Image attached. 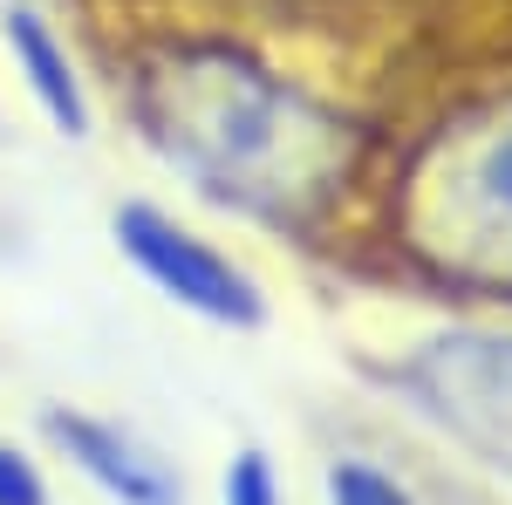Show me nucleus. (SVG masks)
Instances as JSON below:
<instances>
[{"label":"nucleus","mask_w":512,"mask_h":505,"mask_svg":"<svg viewBox=\"0 0 512 505\" xmlns=\"http://www.w3.org/2000/svg\"><path fill=\"white\" fill-rule=\"evenodd\" d=\"M130 110L171 171L212 205L308 226L355 178V130L267 62L219 41H171L137 62Z\"/></svg>","instance_id":"nucleus-1"},{"label":"nucleus","mask_w":512,"mask_h":505,"mask_svg":"<svg viewBox=\"0 0 512 505\" xmlns=\"http://www.w3.org/2000/svg\"><path fill=\"white\" fill-rule=\"evenodd\" d=\"M410 239L451 273L512 280V103L437 137L410 178Z\"/></svg>","instance_id":"nucleus-2"},{"label":"nucleus","mask_w":512,"mask_h":505,"mask_svg":"<svg viewBox=\"0 0 512 505\" xmlns=\"http://www.w3.org/2000/svg\"><path fill=\"white\" fill-rule=\"evenodd\" d=\"M396 389L410 410L465 444L478 465L512 471V335L492 328H451L403 355Z\"/></svg>","instance_id":"nucleus-3"},{"label":"nucleus","mask_w":512,"mask_h":505,"mask_svg":"<svg viewBox=\"0 0 512 505\" xmlns=\"http://www.w3.org/2000/svg\"><path fill=\"white\" fill-rule=\"evenodd\" d=\"M117 246L164 301L205 314V321H219V328H260V321H267L260 280L246 267H233L219 246H205L198 233H185L158 205H144V198H137V205H117Z\"/></svg>","instance_id":"nucleus-4"},{"label":"nucleus","mask_w":512,"mask_h":505,"mask_svg":"<svg viewBox=\"0 0 512 505\" xmlns=\"http://www.w3.org/2000/svg\"><path fill=\"white\" fill-rule=\"evenodd\" d=\"M41 430L69 451V465L103 485L117 505H185V485L178 471L164 465L151 444H137L123 424H103V417H82V410H48Z\"/></svg>","instance_id":"nucleus-5"},{"label":"nucleus","mask_w":512,"mask_h":505,"mask_svg":"<svg viewBox=\"0 0 512 505\" xmlns=\"http://www.w3.org/2000/svg\"><path fill=\"white\" fill-rule=\"evenodd\" d=\"M0 35H7L14 69L28 76V96L48 110V123H55L62 137H89V96H82V82H76L69 48L48 35V21H41L35 7H7V14H0Z\"/></svg>","instance_id":"nucleus-6"},{"label":"nucleus","mask_w":512,"mask_h":505,"mask_svg":"<svg viewBox=\"0 0 512 505\" xmlns=\"http://www.w3.org/2000/svg\"><path fill=\"white\" fill-rule=\"evenodd\" d=\"M328 505H417V499L396 485L390 471L362 465V458H342V465H328Z\"/></svg>","instance_id":"nucleus-7"},{"label":"nucleus","mask_w":512,"mask_h":505,"mask_svg":"<svg viewBox=\"0 0 512 505\" xmlns=\"http://www.w3.org/2000/svg\"><path fill=\"white\" fill-rule=\"evenodd\" d=\"M226 505H280V478H274V458L267 451H239L226 465Z\"/></svg>","instance_id":"nucleus-8"},{"label":"nucleus","mask_w":512,"mask_h":505,"mask_svg":"<svg viewBox=\"0 0 512 505\" xmlns=\"http://www.w3.org/2000/svg\"><path fill=\"white\" fill-rule=\"evenodd\" d=\"M0 505H48V485H41V471L14 451V444H0Z\"/></svg>","instance_id":"nucleus-9"}]
</instances>
